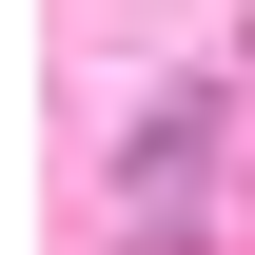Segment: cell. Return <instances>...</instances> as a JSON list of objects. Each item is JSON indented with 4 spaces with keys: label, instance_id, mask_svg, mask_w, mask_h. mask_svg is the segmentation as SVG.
<instances>
[{
    "label": "cell",
    "instance_id": "cell-1",
    "mask_svg": "<svg viewBox=\"0 0 255 255\" xmlns=\"http://www.w3.org/2000/svg\"><path fill=\"white\" fill-rule=\"evenodd\" d=\"M196 157H216V98H157V118H137V137H118V177H137V196H177Z\"/></svg>",
    "mask_w": 255,
    "mask_h": 255
}]
</instances>
